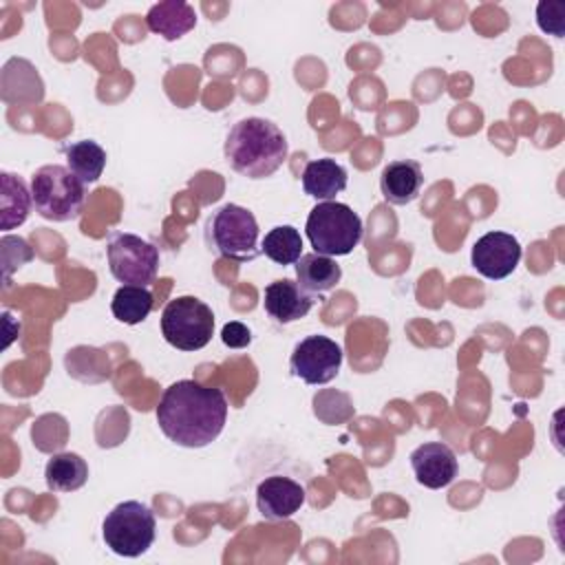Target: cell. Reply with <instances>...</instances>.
<instances>
[{
  "label": "cell",
  "instance_id": "6da1fadb",
  "mask_svg": "<svg viewBox=\"0 0 565 565\" xmlns=\"http://www.w3.org/2000/svg\"><path fill=\"white\" fill-rule=\"evenodd\" d=\"M157 424L177 446H210L225 426L227 399L221 388L203 386L194 380L172 382L159 399Z\"/></svg>",
  "mask_w": 565,
  "mask_h": 565
},
{
  "label": "cell",
  "instance_id": "7a4b0ae2",
  "mask_svg": "<svg viewBox=\"0 0 565 565\" xmlns=\"http://www.w3.org/2000/svg\"><path fill=\"white\" fill-rule=\"evenodd\" d=\"M287 139L282 130L263 117H245L236 121L223 143L230 168L247 179L271 177L287 159Z\"/></svg>",
  "mask_w": 565,
  "mask_h": 565
},
{
  "label": "cell",
  "instance_id": "3957f363",
  "mask_svg": "<svg viewBox=\"0 0 565 565\" xmlns=\"http://www.w3.org/2000/svg\"><path fill=\"white\" fill-rule=\"evenodd\" d=\"M313 252L324 256H347L362 241V218L340 201H320L311 207L305 223Z\"/></svg>",
  "mask_w": 565,
  "mask_h": 565
},
{
  "label": "cell",
  "instance_id": "277c9868",
  "mask_svg": "<svg viewBox=\"0 0 565 565\" xmlns=\"http://www.w3.org/2000/svg\"><path fill=\"white\" fill-rule=\"evenodd\" d=\"M31 199L35 212L53 223L75 221L84 207V183L60 163H49L35 170L31 179Z\"/></svg>",
  "mask_w": 565,
  "mask_h": 565
},
{
  "label": "cell",
  "instance_id": "5b68a950",
  "mask_svg": "<svg viewBox=\"0 0 565 565\" xmlns=\"http://www.w3.org/2000/svg\"><path fill=\"white\" fill-rule=\"evenodd\" d=\"M205 243L223 258L236 263L254 260L260 254L256 216L236 203L221 205L205 223Z\"/></svg>",
  "mask_w": 565,
  "mask_h": 565
},
{
  "label": "cell",
  "instance_id": "8992f818",
  "mask_svg": "<svg viewBox=\"0 0 565 565\" xmlns=\"http://www.w3.org/2000/svg\"><path fill=\"white\" fill-rule=\"evenodd\" d=\"M157 519L141 501L117 503L102 523V536L110 552L126 558H137L154 543Z\"/></svg>",
  "mask_w": 565,
  "mask_h": 565
},
{
  "label": "cell",
  "instance_id": "52a82bcc",
  "mask_svg": "<svg viewBox=\"0 0 565 565\" xmlns=\"http://www.w3.org/2000/svg\"><path fill=\"white\" fill-rule=\"evenodd\" d=\"M212 333L214 313L203 300L179 296L163 307L161 335L170 347L179 351H199L212 340Z\"/></svg>",
  "mask_w": 565,
  "mask_h": 565
},
{
  "label": "cell",
  "instance_id": "ba28073f",
  "mask_svg": "<svg viewBox=\"0 0 565 565\" xmlns=\"http://www.w3.org/2000/svg\"><path fill=\"white\" fill-rule=\"evenodd\" d=\"M106 256L113 278L124 285L148 287L159 269V249L137 234L115 232L108 241Z\"/></svg>",
  "mask_w": 565,
  "mask_h": 565
},
{
  "label": "cell",
  "instance_id": "9c48e42d",
  "mask_svg": "<svg viewBox=\"0 0 565 565\" xmlns=\"http://www.w3.org/2000/svg\"><path fill=\"white\" fill-rule=\"evenodd\" d=\"M342 366V349L327 335H307L294 347L289 369L305 384L318 386L331 382Z\"/></svg>",
  "mask_w": 565,
  "mask_h": 565
},
{
  "label": "cell",
  "instance_id": "30bf717a",
  "mask_svg": "<svg viewBox=\"0 0 565 565\" xmlns=\"http://www.w3.org/2000/svg\"><path fill=\"white\" fill-rule=\"evenodd\" d=\"M521 260V243L508 232H488L472 245V267L490 280L510 276Z\"/></svg>",
  "mask_w": 565,
  "mask_h": 565
},
{
  "label": "cell",
  "instance_id": "8fae6325",
  "mask_svg": "<svg viewBox=\"0 0 565 565\" xmlns=\"http://www.w3.org/2000/svg\"><path fill=\"white\" fill-rule=\"evenodd\" d=\"M411 468L419 486L439 490L455 481L459 463L450 446L441 441H426L411 452Z\"/></svg>",
  "mask_w": 565,
  "mask_h": 565
},
{
  "label": "cell",
  "instance_id": "7c38bea8",
  "mask_svg": "<svg viewBox=\"0 0 565 565\" xmlns=\"http://www.w3.org/2000/svg\"><path fill=\"white\" fill-rule=\"evenodd\" d=\"M305 499V488L282 475L267 477L256 486V508L267 521H285L294 516L302 508Z\"/></svg>",
  "mask_w": 565,
  "mask_h": 565
},
{
  "label": "cell",
  "instance_id": "4fadbf2b",
  "mask_svg": "<svg viewBox=\"0 0 565 565\" xmlns=\"http://www.w3.org/2000/svg\"><path fill=\"white\" fill-rule=\"evenodd\" d=\"M313 302H316L313 294L305 291L291 278H280L269 282L263 296L265 313L278 324H289L305 318L311 311Z\"/></svg>",
  "mask_w": 565,
  "mask_h": 565
},
{
  "label": "cell",
  "instance_id": "5bb4252c",
  "mask_svg": "<svg viewBox=\"0 0 565 565\" xmlns=\"http://www.w3.org/2000/svg\"><path fill=\"white\" fill-rule=\"evenodd\" d=\"M424 174L417 161L397 159L384 166L380 174V192L391 205H406L422 192Z\"/></svg>",
  "mask_w": 565,
  "mask_h": 565
},
{
  "label": "cell",
  "instance_id": "9a60e30c",
  "mask_svg": "<svg viewBox=\"0 0 565 565\" xmlns=\"http://www.w3.org/2000/svg\"><path fill=\"white\" fill-rule=\"evenodd\" d=\"M146 24L152 33L161 35L168 42H174L190 33L196 24L194 7L181 0H163L148 9Z\"/></svg>",
  "mask_w": 565,
  "mask_h": 565
},
{
  "label": "cell",
  "instance_id": "2e32d148",
  "mask_svg": "<svg viewBox=\"0 0 565 565\" xmlns=\"http://www.w3.org/2000/svg\"><path fill=\"white\" fill-rule=\"evenodd\" d=\"M302 190L318 201H333L347 188V170L331 157L313 159L302 170Z\"/></svg>",
  "mask_w": 565,
  "mask_h": 565
},
{
  "label": "cell",
  "instance_id": "e0dca14e",
  "mask_svg": "<svg viewBox=\"0 0 565 565\" xmlns=\"http://www.w3.org/2000/svg\"><path fill=\"white\" fill-rule=\"evenodd\" d=\"M296 278L298 285L309 291V294H327L331 291L340 278H342V269L335 263V258L311 252V254H302L296 263Z\"/></svg>",
  "mask_w": 565,
  "mask_h": 565
},
{
  "label": "cell",
  "instance_id": "ac0fdd59",
  "mask_svg": "<svg viewBox=\"0 0 565 565\" xmlns=\"http://www.w3.org/2000/svg\"><path fill=\"white\" fill-rule=\"evenodd\" d=\"M2 181V194H0V227L13 230L18 225H22L31 212L33 199H31V190L26 188V183L11 174V172H2L0 174Z\"/></svg>",
  "mask_w": 565,
  "mask_h": 565
},
{
  "label": "cell",
  "instance_id": "d6986e66",
  "mask_svg": "<svg viewBox=\"0 0 565 565\" xmlns=\"http://www.w3.org/2000/svg\"><path fill=\"white\" fill-rule=\"evenodd\" d=\"M44 479L53 492H75L88 479V466L77 452H57L46 461Z\"/></svg>",
  "mask_w": 565,
  "mask_h": 565
},
{
  "label": "cell",
  "instance_id": "ffe728a7",
  "mask_svg": "<svg viewBox=\"0 0 565 565\" xmlns=\"http://www.w3.org/2000/svg\"><path fill=\"white\" fill-rule=\"evenodd\" d=\"M64 157H66V168L84 185L95 183L106 168V150L93 139H82V141L66 146Z\"/></svg>",
  "mask_w": 565,
  "mask_h": 565
},
{
  "label": "cell",
  "instance_id": "44dd1931",
  "mask_svg": "<svg viewBox=\"0 0 565 565\" xmlns=\"http://www.w3.org/2000/svg\"><path fill=\"white\" fill-rule=\"evenodd\" d=\"M152 307H154L152 291L141 285H121L110 300L113 316L124 324L143 322L152 311Z\"/></svg>",
  "mask_w": 565,
  "mask_h": 565
},
{
  "label": "cell",
  "instance_id": "7402d4cb",
  "mask_svg": "<svg viewBox=\"0 0 565 565\" xmlns=\"http://www.w3.org/2000/svg\"><path fill=\"white\" fill-rule=\"evenodd\" d=\"M260 252L276 265H296L302 256V236L294 225H276L265 234Z\"/></svg>",
  "mask_w": 565,
  "mask_h": 565
},
{
  "label": "cell",
  "instance_id": "603a6c76",
  "mask_svg": "<svg viewBox=\"0 0 565 565\" xmlns=\"http://www.w3.org/2000/svg\"><path fill=\"white\" fill-rule=\"evenodd\" d=\"M539 26L556 38L565 33V2H539L536 7Z\"/></svg>",
  "mask_w": 565,
  "mask_h": 565
},
{
  "label": "cell",
  "instance_id": "cb8c5ba5",
  "mask_svg": "<svg viewBox=\"0 0 565 565\" xmlns=\"http://www.w3.org/2000/svg\"><path fill=\"white\" fill-rule=\"evenodd\" d=\"M221 340L225 347L230 349H245L249 342H252V331L238 322V320H232L227 324H223L221 329Z\"/></svg>",
  "mask_w": 565,
  "mask_h": 565
}]
</instances>
